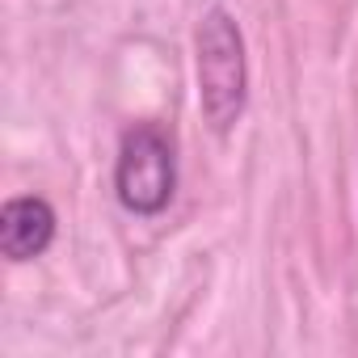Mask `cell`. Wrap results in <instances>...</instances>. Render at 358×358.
<instances>
[{
	"label": "cell",
	"mask_w": 358,
	"mask_h": 358,
	"mask_svg": "<svg viewBox=\"0 0 358 358\" xmlns=\"http://www.w3.org/2000/svg\"><path fill=\"white\" fill-rule=\"evenodd\" d=\"M199 51V106L215 135H228L249 101V59L245 34L228 9H207L194 34Z\"/></svg>",
	"instance_id": "6da1fadb"
},
{
	"label": "cell",
	"mask_w": 358,
	"mask_h": 358,
	"mask_svg": "<svg viewBox=\"0 0 358 358\" xmlns=\"http://www.w3.org/2000/svg\"><path fill=\"white\" fill-rule=\"evenodd\" d=\"M114 194L131 215H160L177 194V152L156 122H139L122 135L114 160Z\"/></svg>",
	"instance_id": "7a4b0ae2"
},
{
	"label": "cell",
	"mask_w": 358,
	"mask_h": 358,
	"mask_svg": "<svg viewBox=\"0 0 358 358\" xmlns=\"http://www.w3.org/2000/svg\"><path fill=\"white\" fill-rule=\"evenodd\" d=\"M51 241H55V211L47 199L22 194L5 203V211H0V253L13 266L43 257Z\"/></svg>",
	"instance_id": "3957f363"
}]
</instances>
